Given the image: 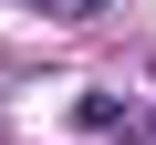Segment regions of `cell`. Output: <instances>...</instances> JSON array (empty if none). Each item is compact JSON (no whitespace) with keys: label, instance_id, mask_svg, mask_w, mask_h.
I'll use <instances>...</instances> for the list:
<instances>
[{"label":"cell","instance_id":"1","mask_svg":"<svg viewBox=\"0 0 156 145\" xmlns=\"http://www.w3.org/2000/svg\"><path fill=\"white\" fill-rule=\"evenodd\" d=\"M52 11H94V0H52Z\"/></svg>","mask_w":156,"mask_h":145}]
</instances>
